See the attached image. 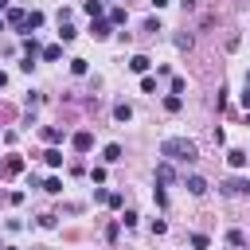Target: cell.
I'll return each mask as SVG.
<instances>
[{"label":"cell","mask_w":250,"mask_h":250,"mask_svg":"<svg viewBox=\"0 0 250 250\" xmlns=\"http://www.w3.org/2000/svg\"><path fill=\"white\" fill-rule=\"evenodd\" d=\"M20 168H23V160H20V156H8V160H4V172H8V176H16Z\"/></svg>","instance_id":"5bb4252c"},{"label":"cell","mask_w":250,"mask_h":250,"mask_svg":"<svg viewBox=\"0 0 250 250\" xmlns=\"http://www.w3.org/2000/svg\"><path fill=\"white\" fill-rule=\"evenodd\" d=\"M223 195H250V180H242V176L227 180V184H223Z\"/></svg>","instance_id":"7a4b0ae2"},{"label":"cell","mask_w":250,"mask_h":250,"mask_svg":"<svg viewBox=\"0 0 250 250\" xmlns=\"http://www.w3.org/2000/svg\"><path fill=\"white\" fill-rule=\"evenodd\" d=\"M164 109L176 113V109H180V94H168V98H164Z\"/></svg>","instance_id":"44dd1931"},{"label":"cell","mask_w":250,"mask_h":250,"mask_svg":"<svg viewBox=\"0 0 250 250\" xmlns=\"http://www.w3.org/2000/svg\"><path fill=\"white\" fill-rule=\"evenodd\" d=\"M43 141H47V145H59V141H62V129L47 125V129H43Z\"/></svg>","instance_id":"8fae6325"},{"label":"cell","mask_w":250,"mask_h":250,"mask_svg":"<svg viewBox=\"0 0 250 250\" xmlns=\"http://www.w3.org/2000/svg\"><path fill=\"white\" fill-rule=\"evenodd\" d=\"M227 160H230V168H246V152H242V148H230Z\"/></svg>","instance_id":"30bf717a"},{"label":"cell","mask_w":250,"mask_h":250,"mask_svg":"<svg viewBox=\"0 0 250 250\" xmlns=\"http://www.w3.org/2000/svg\"><path fill=\"white\" fill-rule=\"evenodd\" d=\"M4 82H8V74H4V70H0V86H4Z\"/></svg>","instance_id":"f546056e"},{"label":"cell","mask_w":250,"mask_h":250,"mask_svg":"<svg viewBox=\"0 0 250 250\" xmlns=\"http://www.w3.org/2000/svg\"><path fill=\"white\" fill-rule=\"evenodd\" d=\"M23 55H27V59H35V55H39V43H35V35H31V39H23Z\"/></svg>","instance_id":"e0dca14e"},{"label":"cell","mask_w":250,"mask_h":250,"mask_svg":"<svg viewBox=\"0 0 250 250\" xmlns=\"http://www.w3.org/2000/svg\"><path fill=\"white\" fill-rule=\"evenodd\" d=\"M74 35H78V31H74V27H70V23H59V39H62V43H70V39H74Z\"/></svg>","instance_id":"2e32d148"},{"label":"cell","mask_w":250,"mask_h":250,"mask_svg":"<svg viewBox=\"0 0 250 250\" xmlns=\"http://www.w3.org/2000/svg\"><path fill=\"white\" fill-rule=\"evenodd\" d=\"M176 47L180 51H191V35H176Z\"/></svg>","instance_id":"484cf974"},{"label":"cell","mask_w":250,"mask_h":250,"mask_svg":"<svg viewBox=\"0 0 250 250\" xmlns=\"http://www.w3.org/2000/svg\"><path fill=\"white\" fill-rule=\"evenodd\" d=\"M43 160H47L51 168H59V164H62V152H59V148H47V152H43Z\"/></svg>","instance_id":"4fadbf2b"},{"label":"cell","mask_w":250,"mask_h":250,"mask_svg":"<svg viewBox=\"0 0 250 250\" xmlns=\"http://www.w3.org/2000/svg\"><path fill=\"white\" fill-rule=\"evenodd\" d=\"M227 242H230V246H246V234H242V230H227Z\"/></svg>","instance_id":"d6986e66"},{"label":"cell","mask_w":250,"mask_h":250,"mask_svg":"<svg viewBox=\"0 0 250 250\" xmlns=\"http://www.w3.org/2000/svg\"><path fill=\"white\" fill-rule=\"evenodd\" d=\"M59 55H62V47H59V43H51V47H43V59H47V62H55Z\"/></svg>","instance_id":"ac0fdd59"},{"label":"cell","mask_w":250,"mask_h":250,"mask_svg":"<svg viewBox=\"0 0 250 250\" xmlns=\"http://www.w3.org/2000/svg\"><path fill=\"white\" fill-rule=\"evenodd\" d=\"M184 184H188V191H191V195H207V180H203V176H188Z\"/></svg>","instance_id":"5b68a950"},{"label":"cell","mask_w":250,"mask_h":250,"mask_svg":"<svg viewBox=\"0 0 250 250\" xmlns=\"http://www.w3.org/2000/svg\"><path fill=\"white\" fill-rule=\"evenodd\" d=\"M156 184H176V168H172V160H160V164H156Z\"/></svg>","instance_id":"3957f363"},{"label":"cell","mask_w":250,"mask_h":250,"mask_svg":"<svg viewBox=\"0 0 250 250\" xmlns=\"http://www.w3.org/2000/svg\"><path fill=\"white\" fill-rule=\"evenodd\" d=\"M207 242H211L207 234H191V246H195V250H207Z\"/></svg>","instance_id":"d4e9b609"},{"label":"cell","mask_w":250,"mask_h":250,"mask_svg":"<svg viewBox=\"0 0 250 250\" xmlns=\"http://www.w3.org/2000/svg\"><path fill=\"white\" fill-rule=\"evenodd\" d=\"M109 31H113V23H109V20H94V27H90V35H94V39H105Z\"/></svg>","instance_id":"8992f818"},{"label":"cell","mask_w":250,"mask_h":250,"mask_svg":"<svg viewBox=\"0 0 250 250\" xmlns=\"http://www.w3.org/2000/svg\"><path fill=\"white\" fill-rule=\"evenodd\" d=\"M4 23H12V27H27V12H23V8H8Z\"/></svg>","instance_id":"277c9868"},{"label":"cell","mask_w":250,"mask_h":250,"mask_svg":"<svg viewBox=\"0 0 250 250\" xmlns=\"http://www.w3.org/2000/svg\"><path fill=\"white\" fill-rule=\"evenodd\" d=\"M164 4H168V0H152V8H164Z\"/></svg>","instance_id":"f1b7e54d"},{"label":"cell","mask_w":250,"mask_h":250,"mask_svg":"<svg viewBox=\"0 0 250 250\" xmlns=\"http://www.w3.org/2000/svg\"><path fill=\"white\" fill-rule=\"evenodd\" d=\"M74 148H78V152H90V148H94V137H90L86 129H82V133H74Z\"/></svg>","instance_id":"ba28073f"},{"label":"cell","mask_w":250,"mask_h":250,"mask_svg":"<svg viewBox=\"0 0 250 250\" xmlns=\"http://www.w3.org/2000/svg\"><path fill=\"white\" fill-rule=\"evenodd\" d=\"M43 191H51V195H59V191H62V184H59V180H55V176H51V180H47V184H43Z\"/></svg>","instance_id":"cb8c5ba5"},{"label":"cell","mask_w":250,"mask_h":250,"mask_svg":"<svg viewBox=\"0 0 250 250\" xmlns=\"http://www.w3.org/2000/svg\"><path fill=\"white\" fill-rule=\"evenodd\" d=\"M148 66H152V62H148V55H133V59H129V70H133V74H145Z\"/></svg>","instance_id":"52a82bcc"},{"label":"cell","mask_w":250,"mask_h":250,"mask_svg":"<svg viewBox=\"0 0 250 250\" xmlns=\"http://www.w3.org/2000/svg\"><path fill=\"white\" fill-rule=\"evenodd\" d=\"M0 250H4V242H0Z\"/></svg>","instance_id":"d6a6232c"},{"label":"cell","mask_w":250,"mask_h":250,"mask_svg":"<svg viewBox=\"0 0 250 250\" xmlns=\"http://www.w3.org/2000/svg\"><path fill=\"white\" fill-rule=\"evenodd\" d=\"M113 117H117V121H129V117H133V105H129V102H117V105H113Z\"/></svg>","instance_id":"9c48e42d"},{"label":"cell","mask_w":250,"mask_h":250,"mask_svg":"<svg viewBox=\"0 0 250 250\" xmlns=\"http://www.w3.org/2000/svg\"><path fill=\"white\" fill-rule=\"evenodd\" d=\"M137 219H141L137 211H125V215H121V223H125V227H137Z\"/></svg>","instance_id":"83f0119b"},{"label":"cell","mask_w":250,"mask_h":250,"mask_svg":"<svg viewBox=\"0 0 250 250\" xmlns=\"http://www.w3.org/2000/svg\"><path fill=\"white\" fill-rule=\"evenodd\" d=\"M4 27H8V23H4V20H0V31H4Z\"/></svg>","instance_id":"1f68e13d"},{"label":"cell","mask_w":250,"mask_h":250,"mask_svg":"<svg viewBox=\"0 0 250 250\" xmlns=\"http://www.w3.org/2000/svg\"><path fill=\"white\" fill-rule=\"evenodd\" d=\"M102 156H105V164H117V160H121V145H105Z\"/></svg>","instance_id":"7c38bea8"},{"label":"cell","mask_w":250,"mask_h":250,"mask_svg":"<svg viewBox=\"0 0 250 250\" xmlns=\"http://www.w3.org/2000/svg\"><path fill=\"white\" fill-rule=\"evenodd\" d=\"M141 90H145V94H152V90H156V78H148V74H145V78H141Z\"/></svg>","instance_id":"4316f807"},{"label":"cell","mask_w":250,"mask_h":250,"mask_svg":"<svg viewBox=\"0 0 250 250\" xmlns=\"http://www.w3.org/2000/svg\"><path fill=\"white\" fill-rule=\"evenodd\" d=\"M86 16L98 20V16H102V0H86Z\"/></svg>","instance_id":"9a60e30c"},{"label":"cell","mask_w":250,"mask_h":250,"mask_svg":"<svg viewBox=\"0 0 250 250\" xmlns=\"http://www.w3.org/2000/svg\"><path fill=\"white\" fill-rule=\"evenodd\" d=\"M31 27H43V12H27V31Z\"/></svg>","instance_id":"ffe728a7"},{"label":"cell","mask_w":250,"mask_h":250,"mask_svg":"<svg viewBox=\"0 0 250 250\" xmlns=\"http://www.w3.org/2000/svg\"><path fill=\"white\" fill-rule=\"evenodd\" d=\"M160 156H164V160H180V164H195V160H199V148H195V141H188V137H164V141H160Z\"/></svg>","instance_id":"6da1fadb"},{"label":"cell","mask_w":250,"mask_h":250,"mask_svg":"<svg viewBox=\"0 0 250 250\" xmlns=\"http://www.w3.org/2000/svg\"><path fill=\"white\" fill-rule=\"evenodd\" d=\"M0 12H8V0H0Z\"/></svg>","instance_id":"4dcf8cb0"},{"label":"cell","mask_w":250,"mask_h":250,"mask_svg":"<svg viewBox=\"0 0 250 250\" xmlns=\"http://www.w3.org/2000/svg\"><path fill=\"white\" fill-rule=\"evenodd\" d=\"M70 74H86V59H70Z\"/></svg>","instance_id":"603a6c76"},{"label":"cell","mask_w":250,"mask_h":250,"mask_svg":"<svg viewBox=\"0 0 250 250\" xmlns=\"http://www.w3.org/2000/svg\"><path fill=\"white\" fill-rule=\"evenodd\" d=\"M109 23H113V27L125 23V8H113V12H109Z\"/></svg>","instance_id":"7402d4cb"}]
</instances>
